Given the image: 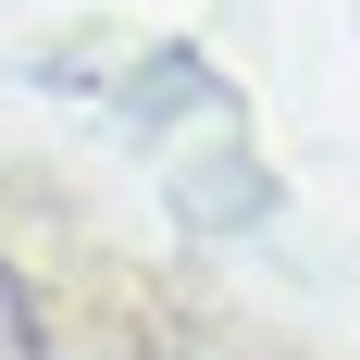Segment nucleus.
Instances as JSON below:
<instances>
[{
	"mask_svg": "<svg viewBox=\"0 0 360 360\" xmlns=\"http://www.w3.org/2000/svg\"><path fill=\"white\" fill-rule=\"evenodd\" d=\"M0 360H50V335H37V298H25V274L0 261Z\"/></svg>",
	"mask_w": 360,
	"mask_h": 360,
	"instance_id": "1",
	"label": "nucleus"
}]
</instances>
